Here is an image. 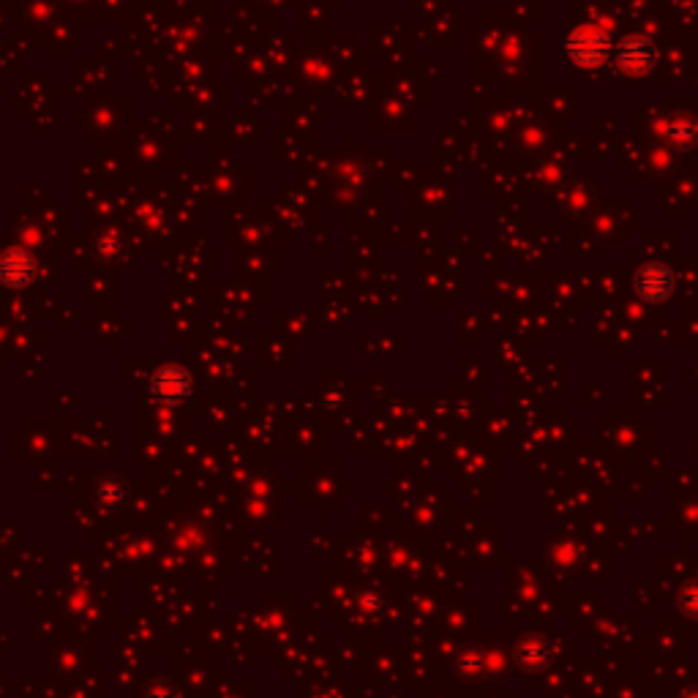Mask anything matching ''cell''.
Returning a JSON list of instances; mask_svg holds the SVG:
<instances>
[{
    "mask_svg": "<svg viewBox=\"0 0 698 698\" xmlns=\"http://www.w3.org/2000/svg\"><path fill=\"white\" fill-rule=\"evenodd\" d=\"M663 131H666V137H669L674 145H677V142L679 145H685V142H690V137H693V131L696 129H693L690 123H685V120H679V123L677 120H671L669 126H666Z\"/></svg>",
    "mask_w": 698,
    "mask_h": 698,
    "instance_id": "cell-4",
    "label": "cell"
},
{
    "mask_svg": "<svg viewBox=\"0 0 698 698\" xmlns=\"http://www.w3.org/2000/svg\"><path fill=\"white\" fill-rule=\"evenodd\" d=\"M636 290L649 303L669 300V295L674 292V273L663 262H649L636 273Z\"/></svg>",
    "mask_w": 698,
    "mask_h": 698,
    "instance_id": "cell-3",
    "label": "cell"
},
{
    "mask_svg": "<svg viewBox=\"0 0 698 698\" xmlns=\"http://www.w3.org/2000/svg\"><path fill=\"white\" fill-rule=\"evenodd\" d=\"M617 66L630 77H644L655 69L658 63V47L647 39V36H628L617 44L614 50Z\"/></svg>",
    "mask_w": 698,
    "mask_h": 698,
    "instance_id": "cell-2",
    "label": "cell"
},
{
    "mask_svg": "<svg viewBox=\"0 0 698 698\" xmlns=\"http://www.w3.org/2000/svg\"><path fill=\"white\" fill-rule=\"evenodd\" d=\"M565 52L573 66L579 69H598L611 58L609 33L598 25H581L565 39Z\"/></svg>",
    "mask_w": 698,
    "mask_h": 698,
    "instance_id": "cell-1",
    "label": "cell"
}]
</instances>
